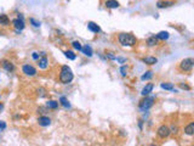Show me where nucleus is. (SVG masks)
I'll return each mask as SVG.
<instances>
[{"instance_id": "obj_1", "label": "nucleus", "mask_w": 194, "mask_h": 146, "mask_svg": "<svg viewBox=\"0 0 194 146\" xmlns=\"http://www.w3.org/2000/svg\"><path fill=\"white\" fill-rule=\"evenodd\" d=\"M73 78H74V74L72 72V68H70L69 66H67V65L62 66L61 72H59V81H61V83L68 84V83H70L73 81Z\"/></svg>"}, {"instance_id": "obj_2", "label": "nucleus", "mask_w": 194, "mask_h": 146, "mask_svg": "<svg viewBox=\"0 0 194 146\" xmlns=\"http://www.w3.org/2000/svg\"><path fill=\"white\" fill-rule=\"evenodd\" d=\"M118 40L122 46H134L137 43V39L131 33H120L118 35Z\"/></svg>"}, {"instance_id": "obj_3", "label": "nucleus", "mask_w": 194, "mask_h": 146, "mask_svg": "<svg viewBox=\"0 0 194 146\" xmlns=\"http://www.w3.org/2000/svg\"><path fill=\"white\" fill-rule=\"evenodd\" d=\"M154 100L155 97L154 96H145V99H142L138 104V107L141 111H147L149 110L150 107L153 106V104H154Z\"/></svg>"}, {"instance_id": "obj_4", "label": "nucleus", "mask_w": 194, "mask_h": 146, "mask_svg": "<svg viewBox=\"0 0 194 146\" xmlns=\"http://www.w3.org/2000/svg\"><path fill=\"white\" fill-rule=\"evenodd\" d=\"M193 67H194V58L193 57L183 58V60L180 62V70L182 72H189V71H192Z\"/></svg>"}, {"instance_id": "obj_5", "label": "nucleus", "mask_w": 194, "mask_h": 146, "mask_svg": "<svg viewBox=\"0 0 194 146\" xmlns=\"http://www.w3.org/2000/svg\"><path fill=\"white\" fill-rule=\"evenodd\" d=\"M170 134H171V130H170V128L168 125H160L159 128H158V130H157V135L159 136L160 139H166V138H169L170 136Z\"/></svg>"}, {"instance_id": "obj_6", "label": "nucleus", "mask_w": 194, "mask_h": 146, "mask_svg": "<svg viewBox=\"0 0 194 146\" xmlns=\"http://www.w3.org/2000/svg\"><path fill=\"white\" fill-rule=\"evenodd\" d=\"M22 72L26 74V76H29V77H33L37 74V70L32 66V65H24L22 67Z\"/></svg>"}, {"instance_id": "obj_7", "label": "nucleus", "mask_w": 194, "mask_h": 146, "mask_svg": "<svg viewBox=\"0 0 194 146\" xmlns=\"http://www.w3.org/2000/svg\"><path fill=\"white\" fill-rule=\"evenodd\" d=\"M12 24H14V27L16 28V31H19L21 32L22 29H24V21L23 19H21V18H15V19H12Z\"/></svg>"}, {"instance_id": "obj_8", "label": "nucleus", "mask_w": 194, "mask_h": 146, "mask_svg": "<svg viewBox=\"0 0 194 146\" xmlns=\"http://www.w3.org/2000/svg\"><path fill=\"white\" fill-rule=\"evenodd\" d=\"M1 66L5 71L7 72H14L15 71V65L11 62V61H9V60H1Z\"/></svg>"}, {"instance_id": "obj_9", "label": "nucleus", "mask_w": 194, "mask_h": 146, "mask_svg": "<svg viewBox=\"0 0 194 146\" xmlns=\"http://www.w3.org/2000/svg\"><path fill=\"white\" fill-rule=\"evenodd\" d=\"M38 123H39V125H42V127H49L51 124V119L49 118V117H46V116H42V117H39V118H38Z\"/></svg>"}, {"instance_id": "obj_10", "label": "nucleus", "mask_w": 194, "mask_h": 146, "mask_svg": "<svg viewBox=\"0 0 194 146\" xmlns=\"http://www.w3.org/2000/svg\"><path fill=\"white\" fill-rule=\"evenodd\" d=\"M153 88H154V85H153V83H148L143 89H142V91H141V94L143 95V96H148L150 93H152V90H153Z\"/></svg>"}, {"instance_id": "obj_11", "label": "nucleus", "mask_w": 194, "mask_h": 146, "mask_svg": "<svg viewBox=\"0 0 194 146\" xmlns=\"http://www.w3.org/2000/svg\"><path fill=\"white\" fill-rule=\"evenodd\" d=\"M47 63H49V60H47L46 56H42L38 60V65H39V67L42 68V70H45V68L47 67Z\"/></svg>"}, {"instance_id": "obj_12", "label": "nucleus", "mask_w": 194, "mask_h": 146, "mask_svg": "<svg viewBox=\"0 0 194 146\" xmlns=\"http://www.w3.org/2000/svg\"><path fill=\"white\" fill-rule=\"evenodd\" d=\"M87 29L91 32H94V33H100L101 32V28L100 26H97L95 22H89L87 23Z\"/></svg>"}, {"instance_id": "obj_13", "label": "nucleus", "mask_w": 194, "mask_h": 146, "mask_svg": "<svg viewBox=\"0 0 194 146\" xmlns=\"http://www.w3.org/2000/svg\"><path fill=\"white\" fill-rule=\"evenodd\" d=\"M185 134L186 135H194V122H190L189 124L186 125V128H185Z\"/></svg>"}, {"instance_id": "obj_14", "label": "nucleus", "mask_w": 194, "mask_h": 146, "mask_svg": "<svg viewBox=\"0 0 194 146\" xmlns=\"http://www.w3.org/2000/svg\"><path fill=\"white\" fill-rule=\"evenodd\" d=\"M142 62H145L147 65H155L158 62V58L157 57H153V56H147L142 58Z\"/></svg>"}, {"instance_id": "obj_15", "label": "nucleus", "mask_w": 194, "mask_h": 146, "mask_svg": "<svg viewBox=\"0 0 194 146\" xmlns=\"http://www.w3.org/2000/svg\"><path fill=\"white\" fill-rule=\"evenodd\" d=\"M81 53H83L85 56H89V57H91L92 56V47H91L90 45H85V46H83V49H81Z\"/></svg>"}, {"instance_id": "obj_16", "label": "nucleus", "mask_w": 194, "mask_h": 146, "mask_svg": "<svg viewBox=\"0 0 194 146\" xmlns=\"http://www.w3.org/2000/svg\"><path fill=\"white\" fill-rule=\"evenodd\" d=\"M106 6L108 9H118L119 7V3L117 0H107L106 1Z\"/></svg>"}, {"instance_id": "obj_17", "label": "nucleus", "mask_w": 194, "mask_h": 146, "mask_svg": "<svg viewBox=\"0 0 194 146\" xmlns=\"http://www.w3.org/2000/svg\"><path fill=\"white\" fill-rule=\"evenodd\" d=\"M158 44V38L155 35H152L147 39V45L148 46H155Z\"/></svg>"}, {"instance_id": "obj_18", "label": "nucleus", "mask_w": 194, "mask_h": 146, "mask_svg": "<svg viewBox=\"0 0 194 146\" xmlns=\"http://www.w3.org/2000/svg\"><path fill=\"white\" fill-rule=\"evenodd\" d=\"M175 4V1H158L157 3V6L159 9H165V7H169L171 5Z\"/></svg>"}, {"instance_id": "obj_19", "label": "nucleus", "mask_w": 194, "mask_h": 146, "mask_svg": "<svg viewBox=\"0 0 194 146\" xmlns=\"http://www.w3.org/2000/svg\"><path fill=\"white\" fill-rule=\"evenodd\" d=\"M0 24H3V26H9L10 24V18L4 14L0 15Z\"/></svg>"}, {"instance_id": "obj_20", "label": "nucleus", "mask_w": 194, "mask_h": 146, "mask_svg": "<svg viewBox=\"0 0 194 146\" xmlns=\"http://www.w3.org/2000/svg\"><path fill=\"white\" fill-rule=\"evenodd\" d=\"M158 39H160V40H166V39H169V33L163 31V32H159L157 35H155Z\"/></svg>"}, {"instance_id": "obj_21", "label": "nucleus", "mask_w": 194, "mask_h": 146, "mask_svg": "<svg viewBox=\"0 0 194 146\" xmlns=\"http://www.w3.org/2000/svg\"><path fill=\"white\" fill-rule=\"evenodd\" d=\"M46 107H49V109H52V110H56L58 107V102L55 101V100H50L46 102Z\"/></svg>"}, {"instance_id": "obj_22", "label": "nucleus", "mask_w": 194, "mask_h": 146, "mask_svg": "<svg viewBox=\"0 0 194 146\" xmlns=\"http://www.w3.org/2000/svg\"><path fill=\"white\" fill-rule=\"evenodd\" d=\"M59 102H61V105H62L63 107H66V109H69V107H70V104H69V101L66 99V96H61Z\"/></svg>"}, {"instance_id": "obj_23", "label": "nucleus", "mask_w": 194, "mask_h": 146, "mask_svg": "<svg viewBox=\"0 0 194 146\" xmlns=\"http://www.w3.org/2000/svg\"><path fill=\"white\" fill-rule=\"evenodd\" d=\"M152 78H153V72L152 71H147L143 76L141 77V79L142 81H149V79H152Z\"/></svg>"}, {"instance_id": "obj_24", "label": "nucleus", "mask_w": 194, "mask_h": 146, "mask_svg": "<svg viewBox=\"0 0 194 146\" xmlns=\"http://www.w3.org/2000/svg\"><path fill=\"white\" fill-rule=\"evenodd\" d=\"M64 55H66V57H67V58H69V60H72V61L77 58V55H75L73 51H70V50L64 51Z\"/></svg>"}, {"instance_id": "obj_25", "label": "nucleus", "mask_w": 194, "mask_h": 146, "mask_svg": "<svg viewBox=\"0 0 194 146\" xmlns=\"http://www.w3.org/2000/svg\"><path fill=\"white\" fill-rule=\"evenodd\" d=\"M160 86L165 90H173V84H171V83H161Z\"/></svg>"}, {"instance_id": "obj_26", "label": "nucleus", "mask_w": 194, "mask_h": 146, "mask_svg": "<svg viewBox=\"0 0 194 146\" xmlns=\"http://www.w3.org/2000/svg\"><path fill=\"white\" fill-rule=\"evenodd\" d=\"M72 45H73V47L75 49V50H78V51H81V49H83V46H81L80 42H78V40L73 42V43H72Z\"/></svg>"}, {"instance_id": "obj_27", "label": "nucleus", "mask_w": 194, "mask_h": 146, "mask_svg": "<svg viewBox=\"0 0 194 146\" xmlns=\"http://www.w3.org/2000/svg\"><path fill=\"white\" fill-rule=\"evenodd\" d=\"M29 22L32 23L34 27H37V28L40 27V21H37V19H35L34 17H30V18H29Z\"/></svg>"}, {"instance_id": "obj_28", "label": "nucleus", "mask_w": 194, "mask_h": 146, "mask_svg": "<svg viewBox=\"0 0 194 146\" xmlns=\"http://www.w3.org/2000/svg\"><path fill=\"white\" fill-rule=\"evenodd\" d=\"M120 73H121L122 77H126V76H127V67H126V66H121Z\"/></svg>"}, {"instance_id": "obj_29", "label": "nucleus", "mask_w": 194, "mask_h": 146, "mask_svg": "<svg viewBox=\"0 0 194 146\" xmlns=\"http://www.w3.org/2000/svg\"><path fill=\"white\" fill-rule=\"evenodd\" d=\"M180 88H181V89H183V90H190V86L188 84H186V83H180Z\"/></svg>"}, {"instance_id": "obj_30", "label": "nucleus", "mask_w": 194, "mask_h": 146, "mask_svg": "<svg viewBox=\"0 0 194 146\" xmlns=\"http://www.w3.org/2000/svg\"><path fill=\"white\" fill-rule=\"evenodd\" d=\"M107 57L109 58V60H115L117 58V56L113 55V53H107Z\"/></svg>"}, {"instance_id": "obj_31", "label": "nucleus", "mask_w": 194, "mask_h": 146, "mask_svg": "<svg viewBox=\"0 0 194 146\" xmlns=\"http://www.w3.org/2000/svg\"><path fill=\"white\" fill-rule=\"evenodd\" d=\"M115 60H117L119 63H125V62H126V58H125V57H117Z\"/></svg>"}, {"instance_id": "obj_32", "label": "nucleus", "mask_w": 194, "mask_h": 146, "mask_svg": "<svg viewBox=\"0 0 194 146\" xmlns=\"http://www.w3.org/2000/svg\"><path fill=\"white\" fill-rule=\"evenodd\" d=\"M170 130H171V133H173V134H177V133H178V132H177V130H178V128H177L176 125H172L171 128H170Z\"/></svg>"}, {"instance_id": "obj_33", "label": "nucleus", "mask_w": 194, "mask_h": 146, "mask_svg": "<svg viewBox=\"0 0 194 146\" xmlns=\"http://www.w3.org/2000/svg\"><path fill=\"white\" fill-rule=\"evenodd\" d=\"M0 129H1V130L6 129V123L4 121H0Z\"/></svg>"}, {"instance_id": "obj_34", "label": "nucleus", "mask_w": 194, "mask_h": 146, "mask_svg": "<svg viewBox=\"0 0 194 146\" xmlns=\"http://www.w3.org/2000/svg\"><path fill=\"white\" fill-rule=\"evenodd\" d=\"M32 57L34 58V60H39V58H40V57H39V54H38V53H33Z\"/></svg>"}, {"instance_id": "obj_35", "label": "nucleus", "mask_w": 194, "mask_h": 146, "mask_svg": "<svg viewBox=\"0 0 194 146\" xmlns=\"http://www.w3.org/2000/svg\"><path fill=\"white\" fill-rule=\"evenodd\" d=\"M38 94L40 96H45V93H44V89H38Z\"/></svg>"}, {"instance_id": "obj_36", "label": "nucleus", "mask_w": 194, "mask_h": 146, "mask_svg": "<svg viewBox=\"0 0 194 146\" xmlns=\"http://www.w3.org/2000/svg\"><path fill=\"white\" fill-rule=\"evenodd\" d=\"M3 109H4V104H3V102H0V111H1Z\"/></svg>"}, {"instance_id": "obj_37", "label": "nucleus", "mask_w": 194, "mask_h": 146, "mask_svg": "<svg viewBox=\"0 0 194 146\" xmlns=\"http://www.w3.org/2000/svg\"><path fill=\"white\" fill-rule=\"evenodd\" d=\"M149 146H157V145H155V144H150Z\"/></svg>"}, {"instance_id": "obj_38", "label": "nucleus", "mask_w": 194, "mask_h": 146, "mask_svg": "<svg viewBox=\"0 0 194 146\" xmlns=\"http://www.w3.org/2000/svg\"><path fill=\"white\" fill-rule=\"evenodd\" d=\"M193 146H194V145H193Z\"/></svg>"}]
</instances>
